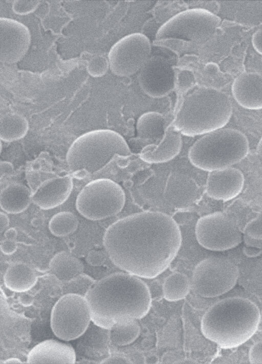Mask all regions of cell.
Listing matches in <instances>:
<instances>
[{
    "mask_svg": "<svg viewBox=\"0 0 262 364\" xmlns=\"http://www.w3.org/2000/svg\"><path fill=\"white\" fill-rule=\"evenodd\" d=\"M179 226L170 216L157 211L134 213L106 230L103 244L112 263L143 278H155L168 268L182 244Z\"/></svg>",
    "mask_w": 262,
    "mask_h": 364,
    "instance_id": "6da1fadb",
    "label": "cell"
},
{
    "mask_svg": "<svg viewBox=\"0 0 262 364\" xmlns=\"http://www.w3.org/2000/svg\"><path fill=\"white\" fill-rule=\"evenodd\" d=\"M92 321L110 329L144 317L151 302L146 284L128 273L115 272L97 281L85 295Z\"/></svg>",
    "mask_w": 262,
    "mask_h": 364,
    "instance_id": "7a4b0ae2",
    "label": "cell"
},
{
    "mask_svg": "<svg viewBox=\"0 0 262 364\" xmlns=\"http://www.w3.org/2000/svg\"><path fill=\"white\" fill-rule=\"evenodd\" d=\"M260 318L257 306L241 297L223 299L204 314L201 329L204 336L223 349L247 342L255 332Z\"/></svg>",
    "mask_w": 262,
    "mask_h": 364,
    "instance_id": "3957f363",
    "label": "cell"
},
{
    "mask_svg": "<svg viewBox=\"0 0 262 364\" xmlns=\"http://www.w3.org/2000/svg\"><path fill=\"white\" fill-rule=\"evenodd\" d=\"M233 112L227 94L211 87L199 86L183 97L172 124L181 134L204 135L223 128Z\"/></svg>",
    "mask_w": 262,
    "mask_h": 364,
    "instance_id": "277c9868",
    "label": "cell"
},
{
    "mask_svg": "<svg viewBox=\"0 0 262 364\" xmlns=\"http://www.w3.org/2000/svg\"><path fill=\"white\" fill-rule=\"evenodd\" d=\"M131 151L124 138L110 129H96L85 132L71 144L66 161L73 173L84 176L94 174L109 164L116 155L128 156Z\"/></svg>",
    "mask_w": 262,
    "mask_h": 364,
    "instance_id": "5b68a950",
    "label": "cell"
},
{
    "mask_svg": "<svg viewBox=\"0 0 262 364\" xmlns=\"http://www.w3.org/2000/svg\"><path fill=\"white\" fill-rule=\"evenodd\" d=\"M249 144L241 131L222 128L204 134L191 146L190 162L195 167L208 172L231 167L248 154Z\"/></svg>",
    "mask_w": 262,
    "mask_h": 364,
    "instance_id": "8992f818",
    "label": "cell"
},
{
    "mask_svg": "<svg viewBox=\"0 0 262 364\" xmlns=\"http://www.w3.org/2000/svg\"><path fill=\"white\" fill-rule=\"evenodd\" d=\"M221 22L219 17L200 8L182 11L166 21L158 29V40H182L193 46L206 43L214 35Z\"/></svg>",
    "mask_w": 262,
    "mask_h": 364,
    "instance_id": "52a82bcc",
    "label": "cell"
},
{
    "mask_svg": "<svg viewBox=\"0 0 262 364\" xmlns=\"http://www.w3.org/2000/svg\"><path fill=\"white\" fill-rule=\"evenodd\" d=\"M125 202L121 187L106 178L92 179L78 193L75 206L79 213L91 220L107 218L120 213Z\"/></svg>",
    "mask_w": 262,
    "mask_h": 364,
    "instance_id": "ba28073f",
    "label": "cell"
},
{
    "mask_svg": "<svg viewBox=\"0 0 262 364\" xmlns=\"http://www.w3.org/2000/svg\"><path fill=\"white\" fill-rule=\"evenodd\" d=\"M237 266L224 257H210L195 267L192 277L194 290L204 298H214L231 290L238 278Z\"/></svg>",
    "mask_w": 262,
    "mask_h": 364,
    "instance_id": "9c48e42d",
    "label": "cell"
},
{
    "mask_svg": "<svg viewBox=\"0 0 262 364\" xmlns=\"http://www.w3.org/2000/svg\"><path fill=\"white\" fill-rule=\"evenodd\" d=\"M92 321L90 308L85 297L63 294L54 306L51 327L59 338L69 341L82 334Z\"/></svg>",
    "mask_w": 262,
    "mask_h": 364,
    "instance_id": "30bf717a",
    "label": "cell"
},
{
    "mask_svg": "<svg viewBox=\"0 0 262 364\" xmlns=\"http://www.w3.org/2000/svg\"><path fill=\"white\" fill-rule=\"evenodd\" d=\"M195 235L202 246L215 251L233 248L242 241V233L236 223L220 212L200 218L195 224Z\"/></svg>",
    "mask_w": 262,
    "mask_h": 364,
    "instance_id": "8fae6325",
    "label": "cell"
},
{
    "mask_svg": "<svg viewBox=\"0 0 262 364\" xmlns=\"http://www.w3.org/2000/svg\"><path fill=\"white\" fill-rule=\"evenodd\" d=\"M151 45L144 34L127 35L115 43L108 54L110 68L118 76H131L140 71L149 58Z\"/></svg>",
    "mask_w": 262,
    "mask_h": 364,
    "instance_id": "7c38bea8",
    "label": "cell"
},
{
    "mask_svg": "<svg viewBox=\"0 0 262 364\" xmlns=\"http://www.w3.org/2000/svg\"><path fill=\"white\" fill-rule=\"evenodd\" d=\"M138 79L144 92L153 98L163 97L175 88L174 69L161 56H154L147 60L140 70Z\"/></svg>",
    "mask_w": 262,
    "mask_h": 364,
    "instance_id": "4fadbf2b",
    "label": "cell"
},
{
    "mask_svg": "<svg viewBox=\"0 0 262 364\" xmlns=\"http://www.w3.org/2000/svg\"><path fill=\"white\" fill-rule=\"evenodd\" d=\"M30 30L23 23L7 17L0 18V59L12 64L26 55L31 44Z\"/></svg>",
    "mask_w": 262,
    "mask_h": 364,
    "instance_id": "5bb4252c",
    "label": "cell"
},
{
    "mask_svg": "<svg viewBox=\"0 0 262 364\" xmlns=\"http://www.w3.org/2000/svg\"><path fill=\"white\" fill-rule=\"evenodd\" d=\"M75 340L76 363H101L111 353L110 329L92 321L84 332Z\"/></svg>",
    "mask_w": 262,
    "mask_h": 364,
    "instance_id": "9a60e30c",
    "label": "cell"
},
{
    "mask_svg": "<svg viewBox=\"0 0 262 364\" xmlns=\"http://www.w3.org/2000/svg\"><path fill=\"white\" fill-rule=\"evenodd\" d=\"M244 182L243 173L235 168L229 167L209 172L206 192L213 199L227 201L235 197L242 192Z\"/></svg>",
    "mask_w": 262,
    "mask_h": 364,
    "instance_id": "2e32d148",
    "label": "cell"
},
{
    "mask_svg": "<svg viewBox=\"0 0 262 364\" xmlns=\"http://www.w3.org/2000/svg\"><path fill=\"white\" fill-rule=\"evenodd\" d=\"M73 188L71 175L51 178L41 183L32 193V201L45 210L56 208L64 203Z\"/></svg>",
    "mask_w": 262,
    "mask_h": 364,
    "instance_id": "e0dca14e",
    "label": "cell"
},
{
    "mask_svg": "<svg viewBox=\"0 0 262 364\" xmlns=\"http://www.w3.org/2000/svg\"><path fill=\"white\" fill-rule=\"evenodd\" d=\"M199 189L195 181L180 173H172L168 176L164 192V197L171 207L185 209L197 199Z\"/></svg>",
    "mask_w": 262,
    "mask_h": 364,
    "instance_id": "ac0fdd59",
    "label": "cell"
},
{
    "mask_svg": "<svg viewBox=\"0 0 262 364\" xmlns=\"http://www.w3.org/2000/svg\"><path fill=\"white\" fill-rule=\"evenodd\" d=\"M182 147L181 133L175 129L171 122L167 127L161 141L157 145H146L141 151L140 157L150 164L167 162L179 154Z\"/></svg>",
    "mask_w": 262,
    "mask_h": 364,
    "instance_id": "d6986e66",
    "label": "cell"
},
{
    "mask_svg": "<svg viewBox=\"0 0 262 364\" xmlns=\"http://www.w3.org/2000/svg\"><path fill=\"white\" fill-rule=\"evenodd\" d=\"M231 91L236 102L251 110L262 109V77L254 73H244L234 80Z\"/></svg>",
    "mask_w": 262,
    "mask_h": 364,
    "instance_id": "ffe728a7",
    "label": "cell"
},
{
    "mask_svg": "<svg viewBox=\"0 0 262 364\" xmlns=\"http://www.w3.org/2000/svg\"><path fill=\"white\" fill-rule=\"evenodd\" d=\"M74 348L70 345L53 339L44 340L34 347L29 352L28 363H76Z\"/></svg>",
    "mask_w": 262,
    "mask_h": 364,
    "instance_id": "44dd1931",
    "label": "cell"
},
{
    "mask_svg": "<svg viewBox=\"0 0 262 364\" xmlns=\"http://www.w3.org/2000/svg\"><path fill=\"white\" fill-rule=\"evenodd\" d=\"M32 196V193L25 185L15 183L10 184L1 191V208L8 214L20 213L29 207Z\"/></svg>",
    "mask_w": 262,
    "mask_h": 364,
    "instance_id": "7402d4cb",
    "label": "cell"
},
{
    "mask_svg": "<svg viewBox=\"0 0 262 364\" xmlns=\"http://www.w3.org/2000/svg\"><path fill=\"white\" fill-rule=\"evenodd\" d=\"M168 125L161 113L155 111L145 112L140 116L137 122L138 136L147 141L148 144L157 145L163 138Z\"/></svg>",
    "mask_w": 262,
    "mask_h": 364,
    "instance_id": "603a6c76",
    "label": "cell"
},
{
    "mask_svg": "<svg viewBox=\"0 0 262 364\" xmlns=\"http://www.w3.org/2000/svg\"><path fill=\"white\" fill-rule=\"evenodd\" d=\"M37 277L35 271L28 264L15 262L7 269L4 276L5 286L13 291L24 292L32 288Z\"/></svg>",
    "mask_w": 262,
    "mask_h": 364,
    "instance_id": "cb8c5ba5",
    "label": "cell"
},
{
    "mask_svg": "<svg viewBox=\"0 0 262 364\" xmlns=\"http://www.w3.org/2000/svg\"><path fill=\"white\" fill-rule=\"evenodd\" d=\"M49 268L51 273L62 283L83 273L84 269L79 259L64 251L54 256L49 262Z\"/></svg>",
    "mask_w": 262,
    "mask_h": 364,
    "instance_id": "d4e9b609",
    "label": "cell"
},
{
    "mask_svg": "<svg viewBox=\"0 0 262 364\" xmlns=\"http://www.w3.org/2000/svg\"><path fill=\"white\" fill-rule=\"evenodd\" d=\"M26 118L17 113H7L1 118L0 138L6 142L18 141L24 138L29 130Z\"/></svg>",
    "mask_w": 262,
    "mask_h": 364,
    "instance_id": "484cf974",
    "label": "cell"
},
{
    "mask_svg": "<svg viewBox=\"0 0 262 364\" xmlns=\"http://www.w3.org/2000/svg\"><path fill=\"white\" fill-rule=\"evenodd\" d=\"M190 287L189 280L185 275L173 272L166 278L163 283L164 297L168 301L180 300L186 297Z\"/></svg>",
    "mask_w": 262,
    "mask_h": 364,
    "instance_id": "4316f807",
    "label": "cell"
},
{
    "mask_svg": "<svg viewBox=\"0 0 262 364\" xmlns=\"http://www.w3.org/2000/svg\"><path fill=\"white\" fill-rule=\"evenodd\" d=\"M140 332V327L137 320L115 324L110 329L111 346L127 345L137 338Z\"/></svg>",
    "mask_w": 262,
    "mask_h": 364,
    "instance_id": "83f0119b",
    "label": "cell"
},
{
    "mask_svg": "<svg viewBox=\"0 0 262 364\" xmlns=\"http://www.w3.org/2000/svg\"><path fill=\"white\" fill-rule=\"evenodd\" d=\"M78 224V219L73 213L62 211L51 217L49 222V229L55 236L64 237L76 231Z\"/></svg>",
    "mask_w": 262,
    "mask_h": 364,
    "instance_id": "f1b7e54d",
    "label": "cell"
},
{
    "mask_svg": "<svg viewBox=\"0 0 262 364\" xmlns=\"http://www.w3.org/2000/svg\"><path fill=\"white\" fill-rule=\"evenodd\" d=\"M96 281L89 275L83 272L69 281L62 283L63 294L73 293L85 297Z\"/></svg>",
    "mask_w": 262,
    "mask_h": 364,
    "instance_id": "f546056e",
    "label": "cell"
},
{
    "mask_svg": "<svg viewBox=\"0 0 262 364\" xmlns=\"http://www.w3.org/2000/svg\"><path fill=\"white\" fill-rule=\"evenodd\" d=\"M110 67L108 59L103 55H96L90 59L86 71L93 77H100L104 75Z\"/></svg>",
    "mask_w": 262,
    "mask_h": 364,
    "instance_id": "4dcf8cb0",
    "label": "cell"
},
{
    "mask_svg": "<svg viewBox=\"0 0 262 364\" xmlns=\"http://www.w3.org/2000/svg\"><path fill=\"white\" fill-rule=\"evenodd\" d=\"M194 82L195 77L191 71L182 69L176 74L175 88L180 94L188 92L193 88Z\"/></svg>",
    "mask_w": 262,
    "mask_h": 364,
    "instance_id": "1f68e13d",
    "label": "cell"
},
{
    "mask_svg": "<svg viewBox=\"0 0 262 364\" xmlns=\"http://www.w3.org/2000/svg\"><path fill=\"white\" fill-rule=\"evenodd\" d=\"M39 4V2L37 0L14 1L12 5V9L17 15H27L35 11Z\"/></svg>",
    "mask_w": 262,
    "mask_h": 364,
    "instance_id": "d6a6232c",
    "label": "cell"
},
{
    "mask_svg": "<svg viewBox=\"0 0 262 364\" xmlns=\"http://www.w3.org/2000/svg\"><path fill=\"white\" fill-rule=\"evenodd\" d=\"M244 232L253 239L262 240V210L246 225Z\"/></svg>",
    "mask_w": 262,
    "mask_h": 364,
    "instance_id": "836d02e7",
    "label": "cell"
},
{
    "mask_svg": "<svg viewBox=\"0 0 262 364\" xmlns=\"http://www.w3.org/2000/svg\"><path fill=\"white\" fill-rule=\"evenodd\" d=\"M105 254L101 251L92 250L87 254L85 261L92 266H100L105 261Z\"/></svg>",
    "mask_w": 262,
    "mask_h": 364,
    "instance_id": "e575fe53",
    "label": "cell"
},
{
    "mask_svg": "<svg viewBox=\"0 0 262 364\" xmlns=\"http://www.w3.org/2000/svg\"><path fill=\"white\" fill-rule=\"evenodd\" d=\"M249 358L251 363H262V342H259L251 347Z\"/></svg>",
    "mask_w": 262,
    "mask_h": 364,
    "instance_id": "d590c367",
    "label": "cell"
},
{
    "mask_svg": "<svg viewBox=\"0 0 262 364\" xmlns=\"http://www.w3.org/2000/svg\"><path fill=\"white\" fill-rule=\"evenodd\" d=\"M17 249V245L15 240L5 238L1 241V250L6 255H11L14 254Z\"/></svg>",
    "mask_w": 262,
    "mask_h": 364,
    "instance_id": "8d00e7d4",
    "label": "cell"
},
{
    "mask_svg": "<svg viewBox=\"0 0 262 364\" xmlns=\"http://www.w3.org/2000/svg\"><path fill=\"white\" fill-rule=\"evenodd\" d=\"M251 41L253 48L258 54L262 55V29L253 33Z\"/></svg>",
    "mask_w": 262,
    "mask_h": 364,
    "instance_id": "74e56055",
    "label": "cell"
},
{
    "mask_svg": "<svg viewBox=\"0 0 262 364\" xmlns=\"http://www.w3.org/2000/svg\"><path fill=\"white\" fill-rule=\"evenodd\" d=\"M130 361L127 358L117 354L111 353L110 355L101 363H129Z\"/></svg>",
    "mask_w": 262,
    "mask_h": 364,
    "instance_id": "f35d334b",
    "label": "cell"
},
{
    "mask_svg": "<svg viewBox=\"0 0 262 364\" xmlns=\"http://www.w3.org/2000/svg\"><path fill=\"white\" fill-rule=\"evenodd\" d=\"M13 166L9 162L2 161L1 162V177L3 176L10 175L13 173Z\"/></svg>",
    "mask_w": 262,
    "mask_h": 364,
    "instance_id": "ab89813d",
    "label": "cell"
},
{
    "mask_svg": "<svg viewBox=\"0 0 262 364\" xmlns=\"http://www.w3.org/2000/svg\"><path fill=\"white\" fill-rule=\"evenodd\" d=\"M9 225V218L5 212L0 213V232L2 234Z\"/></svg>",
    "mask_w": 262,
    "mask_h": 364,
    "instance_id": "60d3db41",
    "label": "cell"
},
{
    "mask_svg": "<svg viewBox=\"0 0 262 364\" xmlns=\"http://www.w3.org/2000/svg\"><path fill=\"white\" fill-rule=\"evenodd\" d=\"M19 301L22 305L29 306L33 304L34 299L32 296L25 293L19 297Z\"/></svg>",
    "mask_w": 262,
    "mask_h": 364,
    "instance_id": "b9f144b4",
    "label": "cell"
},
{
    "mask_svg": "<svg viewBox=\"0 0 262 364\" xmlns=\"http://www.w3.org/2000/svg\"><path fill=\"white\" fill-rule=\"evenodd\" d=\"M17 235L16 230L14 228L7 229L4 232L5 238L15 240Z\"/></svg>",
    "mask_w": 262,
    "mask_h": 364,
    "instance_id": "7bdbcfd3",
    "label": "cell"
},
{
    "mask_svg": "<svg viewBox=\"0 0 262 364\" xmlns=\"http://www.w3.org/2000/svg\"><path fill=\"white\" fill-rule=\"evenodd\" d=\"M23 362H22L21 360H20L19 359L17 358H8L5 360H4L3 362H2L1 363H23Z\"/></svg>",
    "mask_w": 262,
    "mask_h": 364,
    "instance_id": "ee69618b",
    "label": "cell"
},
{
    "mask_svg": "<svg viewBox=\"0 0 262 364\" xmlns=\"http://www.w3.org/2000/svg\"><path fill=\"white\" fill-rule=\"evenodd\" d=\"M257 152L260 158V159L262 160V136L261 137L260 139L259 140L258 144H257Z\"/></svg>",
    "mask_w": 262,
    "mask_h": 364,
    "instance_id": "f6af8a7d",
    "label": "cell"
},
{
    "mask_svg": "<svg viewBox=\"0 0 262 364\" xmlns=\"http://www.w3.org/2000/svg\"><path fill=\"white\" fill-rule=\"evenodd\" d=\"M261 316H262V311H261Z\"/></svg>",
    "mask_w": 262,
    "mask_h": 364,
    "instance_id": "bcb514c9",
    "label": "cell"
}]
</instances>
